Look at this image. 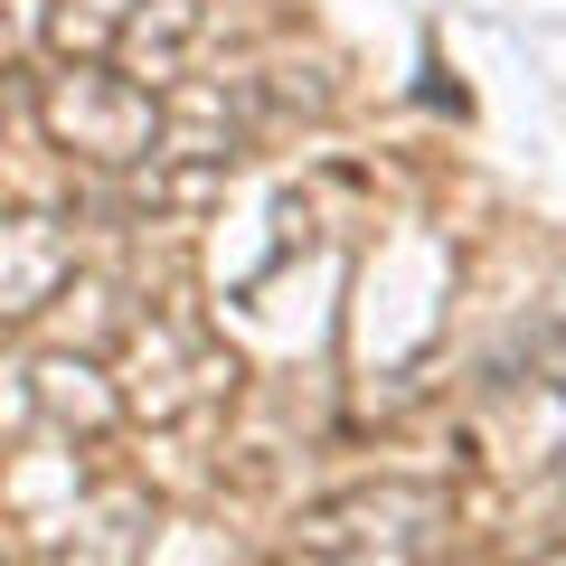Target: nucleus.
Returning a JSON list of instances; mask_svg holds the SVG:
<instances>
[{"label": "nucleus", "instance_id": "obj_1", "mask_svg": "<svg viewBox=\"0 0 566 566\" xmlns=\"http://www.w3.org/2000/svg\"><path fill=\"white\" fill-rule=\"evenodd\" d=\"M444 520L453 501L434 482H368L312 510L303 538H293V566H424Z\"/></svg>", "mask_w": 566, "mask_h": 566}, {"label": "nucleus", "instance_id": "obj_2", "mask_svg": "<svg viewBox=\"0 0 566 566\" xmlns=\"http://www.w3.org/2000/svg\"><path fill=\"white\" fill-rule=\"evenodd\" d=\"M39 123H48L57 151H76V161H95V170L161 161V104H151V85L114 76V66H95V57H76L66 76H48Z\"/></svg>", "mask_w": 566, "mask_h": 566}, {"label": "nucleus", "instance_id": "obj_3", "mask_svg": "<svg viewBox=\"0 0 566 566\" xmlns=\"http://www.w3.org/2000/svg\"><path fill=\"white\" fill-rule=\"evenodd\" d=\"M76 274L66 218H0V322H39Z\"/></svg>", "mask_w": 566, "mask_h": 566}, {"label": "nucleus", "instance_id": "obj_4", "mask_svg": "<svg viewBox=\"0 0 566 566\" xmlns=\"http://www.w3.org/2000/svg\"><path fill=\"white\" fill-rule=\"evenodd\" d=\"M133 10L142 0H57V48H85V57H95V48H114L123 29H133Z\"/></svg>", "mask_w": 566, "mask_h": 566}, {"label": "nucleus", "instance_id": "obj_5", "mask_svg": "<svg viewBox=\"0 0 566 566\" xmlns=\"http://www.w3.org/2000/svg\"><path fill=\"white\" fill-rule=\"evenodd\" d=\"M538 566H566V547H547V557H538Z\"/></svg>", "mask_w": 566, "mask_h": 566}, {"label": "nucleus", "instance_id": "obj_6", "mask_svg": "<svg viewBox=\"0 0 566 566\" xmlns=\"http://www.w3.org/2000/svg\"><path fill=\"white\" fill-rule=\"evenodd\" d=\"M557 482H566V472H557Z\"/></svg>", "mask_w": 566, "mask_h": 566}]
</instances>
